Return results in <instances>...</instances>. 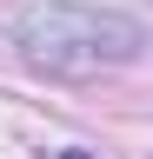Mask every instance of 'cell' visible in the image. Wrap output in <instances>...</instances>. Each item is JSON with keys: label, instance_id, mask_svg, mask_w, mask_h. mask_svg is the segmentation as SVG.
<instances>
[{"label": "cell", "instance_id": "cell-1", "mask_svg": "<svg viewBox=\"0 0 153 159\" xmlns=\"http://www.w3.org/2000/svg\"><path fill=\"white\" fill-rule=\"evenodd\" d=\"M13 47L47 80H87L133 66L146 53V27L120 7H87V0H40L13 20Z\"/></svg>", "mask_w": 153, "mask_h": 159}, {"label": "cell", "instance_id": "cell-2", "mask_svg": "<svg viewBox=\"0 0 153 159\" xmlns=\"http://www.w3.org/2000/svg\"><path fill=\"white\" fill-rule=\"evenodd\" d=\"M60 159H87V152H60Z\"/></svg>", "mask_w": 153, "mask_h": 159}]
</instances>
